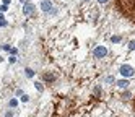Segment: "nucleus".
Here are the masks:
<instances>
[{"mask_svg": "<svg viewBox=\"0 0 135 117\" xmlns=\"http://www.w3.org/2000/svg\"><path fill=\"white\" fill-rule=\"evenodd\" d=\"M119 72H120V75L122 76H125V78H130V76H134V67H130V65H122L120 68H119Z\"/></svg>", "mask_w": 135, "mask_h": 117, "instance_id": "2", "label": "nucleus"}, {"mask_svg": "<svg viewBox=\"0 0 135 117\" xmlns=\"http://www.w3.org/2000/svg\"><path fill=\"white\" fill-rule=\"evenodd\" d=\"M7 10H8V5H3V3L0 5V13H5Z\"/></svg>", "mask_w": 135, "mask_h": 117, "instance_id": "10", "label": "nucleus"}, {"mask_svg": "<svg viewBox=\"0 0 135 117\" xmlns=\"http://www.w3.org/2000/svg\"><path fill=\"white\" fill-rule=\"evenodd\" d=\"M5 117H13V112H11V111H8V112L5 114Z\"/></svg>", "mask_w": 135, "mask_h": 117, "instance_id": "16", "label": "nucleus"}, {"mask_svg": "<svg viewBox=\"0 0 135 117\" xmlns=\"http://www.w3.org/2000/svg\"><path fill=\"white\" fill-rule=\"evenodd\" d=\"M85 2H88V0H85Z\"/></svg>", "mask_w": 135, "mask_h": 117, "instance_id": "22", "label": "nucleus"}, {"mask_svg": "<svg viewBox=\"0 0 135 117\" xmlns=\"http://www.w3.org/2000/svg\"><path fill=\"white\" fill-rule=\"evenodd\" d=\"M116 7L122 16L135 23V0H116Z\"/></svg>", "mask_w": 135, "mask_h": 117, "instance_id": "1", "label": "nucleus"}, {"mask_svg": "<svg viewBox=\"0 0 135 117\" xmlns=\"http://www.w3.org/2000/svg\"><path fill=\"white\" fill-rule=\"evenodd\" d=\"M21 3H26V0H21Z\"/></svg>", "mask_w": 135, "mask_h": 117, "instance_id": "20", "label": "nucleus"}, {"mask_svg": "<svg viewBox=\"0 0 135 117\" xmlns=\"http://www.w3.org/2000/svg\"><path fill=\"white\" fill-rule=\"evenodd\" d=\"M111 41H112V42H119V41H120V37H119V36H112V37H111Z\"/></svg>", "mask_w": 135, "mask_h": 117, "instance_id": "14", "label": "nucleus"}, {"mask_svg": "<svg viewBox=\"0 0 135 117\" xmlns=\"http://www.w3.org/2000/svg\"><path fill=\"white\" fill-rule=\"evenodd\" d=\"M134 109H135V98H134Z\"/></svg>", "mask_w": 135, "mask_h": 117, "instance_id": "21", "label": "nucleus"}, {"mask_svg": "<svg viewBox=\"0 0 135 117\" xmlns=\"http://www.w3.org/2000/svg\"><path fill=\"white\" fill-rule=\"evenodd\" d=\"M41 8H42V11H51L52 3H51V2H47V0H44V2L41 3Z\"/></svg>", "mask_w": 135, "mask_h": 117, "instance_id": "5", "label": "nucleus"}, {"mask_svg": "<svg viewBox=\"0 0 135 117\" xmlns=\"http://www.w3.org/2000/svg\"><path fill=\"white\" fill-rule=\"evenodd\" d=\"M34 86H36V90H39V91H42V85H41V83H34Z\"/></svg>", "mask_w": 135, "mask_h": 117, "instance_id": "13", "label": "nucleus"}, {"mask_svg": "<svg viewBox=\"0 0 135 117\" xmlns=\"http://www.w3.org/2000/svg\"><path fill=\"white\" fill-rule=\"evenodd\" d=\"M99 3H106V2H109V0H98Z\"/></svg>", "mask_w": 135, "mask_h": 117, "instance_id": "18", "label": "nucleus"}, {"mask_svg": "<svg viewBox=\"0 0 135 117\" xmlns=\"http://www.w3.org/2000/svg\"><path fill=\"white\" fill-rule=\"evenodd\" d=\"M10 2H11V0H3V5H8Z\"/></svg>", "mask_w": 135, "mask_h": 117, "instance_id": "17", "label": "nucleus"}, {"mask_svg": "<svg viewBox=\"0 0 135 117\" xmlns=\"http://www.w3.org/2000/svg\"><path fill=\"white\" fill-rule=\"evenodd\" d=\"M3 49H5V51H8V52H10V51H11V47H10L8 44H5V46H3Z\"/></svg>", "mask_w": 135, "mask_h": 117, "instance_id": "15", "label": "nucleus"}, {"mask_svg": "<svg viewBox=\"0 0 135 117\" xmlns=\"http://www.w3.org/2000/svg\"><path fill=\"white\" fill-rule=\"evenodd\" d=\"M0 62H3V57H2V55H0Z\"/></svg>", "mask_w": 135, "mask_h": 117, "instance_id": "19", "label": "nucleus"}, {"mask_svg": "<svg viewBox=\"0 0 135 117\" xmlns=\"http://www.w3.org/2000/svg\"><path fill=\"white\" fill-rule=\"evenodd\" d=\"M33 11H34V5H31V3H26V5L23 7V13H25V16H29Z\"/></svg>", "mask_w": 135, "mask_h": 117, "instance_id": "4", "label": "nucleus"}, {"mask_svg": "<svg viewBox=\"0 0 135 117\" xmlns=\"http://www.w3.org/2000/svg\"><path fill=\"white\" fill-rule=\"evenodd\" d=\"M25 72H26V76H28V78H33V76H34V70H33V68H26Z\"/></svg>", "mask_w": 135, "mask_h": 117, "instance_id": "6", "label": "nucleus"}, {"mask_svg": "<svg viewBox=\"0 0 135 117\" xmlns=\"http://www.w3.org/2000/svg\"><path fill=\"white\" fill-rule=\"evenodd\" d=\"M20 101H21V102H28V101H29V96H28V94H21Z\"/></svg>", "mask_w": 135, "mask_h": 117, "instance_id": "9", "label": "nucleus"}, {"mask_svg": "<svg viewBox=\"0 0 135 117\" xmlns=\"http://www.w3.org/2000/svg\"><path fill=\"white\" fill-rule=\"evenodd\" d=\"M129 49H130V51H135V41H130V42H129Z\"/></svg>", "mask_w": 135, "mask_h": 117, "instance_id": "11", "label": "nucleus"}, {"mask_svg": "<svg viewBox=\"0 0 135 117\" xmlns=\"http://www.w3.org/2000/svg\"><path fill=\"white\" fill-rule=\"evenodd\" d=\"M106 54H108V49H106L104 46H98V47L94 49V57H96V59H103Z\"/></svg>", "mask_w": 135, "mask_h": 117, "instance_id": "3", "label": "nucleus"}, {"mask_svg": "<svg viewBox=\"0 0 135 117\" xmlns=\"http://www.w3.org/2000/svg\"><path fill=\"white\" fill-rule=\"evenodd\" d=\"M8 106L10 107H16V106H18V101H16L15 98H11L10 99V102H8Z\"/></svg>", "mask_w": 135, "mask_h": 117, "instance_id": "7", "label": "nucleus"}, {"mask_svg": "<svg viewBox=\"0 0 135 117\" xmlns=\"http://www.w3.org/2000/svg\"><path fill=\"white\" fill-rule=\"evenodd\" d=\"M116 85L119 86V88H125L127 86V80H120V81H117Z\"/></svg>", "mask_w": 135, "mask_h": 117, "instance_id": "8", "label": "nucleus"}, {"mask_svg": "<svg viewBox=\"0 0 135 117\" xmlns=\"http://www.w3.org/2000/svg\"><path fill=\"white\" fill-rule=\"evenodd\" d=\"M8 62L10 63H15V62H16V57H15V55H10V57H8Z\"/></svg>", "mask_w": 135, "mask_h": 117, "instance_id": "12", "label": "nucleus"}]
</instances>
